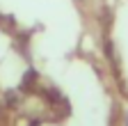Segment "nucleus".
Instances as JSON below:
<instances>
[{
  "mask_svg": "<svg viewBox=\"0 0 128 126\" xmlns=\"http://www.w3.org/2000/svg\"><path fill=\"white\" fill-rule=\"evenodd\" d=\"M124 119H126V121H124V126H128V112H126V117H124Z\"/></svg>",
  "mask_w": 128,
  "mask_h": 126,
  "instance_id": "1",
  "label": "nucleus"
}]
</instances>
